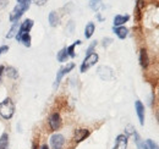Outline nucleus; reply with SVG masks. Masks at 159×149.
I'll return each instance as SVG.
<instances>
[{
  "instance_id": "obj_1",
  "label": "nucleus",
  "mask_w": 159,
  "mask_h": 149,
  "mask_svg": "<svg viewBox=\"0 0 159 149\" xmlns=\"http://www.w3.org/2000/svg\"><path fill=\"white\" fill-rule=\"evenodd\" d=\"M14 114H15L14 100L11 98H5L0 103V116L5 120H10V119H12Z\"/></svg>"
},
{
  "instance_id": "obj_2",
  "label": "nucleus",
  "mask_w": 159,
  "mask_h": 149,
  "mask_svg": "<svg viewBox=\"0 0 159 149\" xmlns=\"http://www.w3.org/2000/svg\"><path fill=\"white\" fill-rule=\"evenodd\" d=\"M98 59H99V56H98L97 53H92V54L86 55L84 60H83V61H82V64H81L80 71H81V72H86L87 70H89L92 66H94V65L97 64Z\"/></svg>"
},
{
  "instance_id": "obj_3",
  "label": "nucleus",
  "mask_w": 159,
  "mask_h": 149,
  "mask_svg": "<svg viewBox=\"0 0 159 149\" xmlns=\"http://www.w3.org/2000/svg\"><path fill=\"white\" fill-rule=\"evenodd\" d=\"M28 7H30V5H25V4H17L14 9H12V11L10 12V16H9V19L10 21L14 23V22H17L20 17L23 15V12L25 11H27L28 10Z\"/></svg>"
},
{
  "instance_id": "obj_4",
  "label": "nucleus",
  "mask_w": 159,
  "mask_h": 149,
  "mask_svg": "<svg viewBox=\"0 0 159 149\" xmlns=\"http://www.w3.org/2000/svg\"><path fill=\"white\" fill-rule=\"evenodd\" d=\"M74 69H75V64H74V62H69L67 65H65V66H62V67L60 69L59 71H58V74H57L55 83H54V88H55V89L59 87V84H60V82H61V79H62V77H64L65 74H67L69 72H71Z\"/></svg>"
},
{
  "instance_id": "obj_5",
  "label": "nucleus",
  "mask_w": 159,
  "mask_h": 149,
  "mask_svg": "<svg viewBox=\"0 0 159 149\" xmlns=\"http://www.w3.org/2000/svg\"><path fill=\"white\" fill-rule=\"evenodd\" d=\"M97 74L103 81H111L114 78V70L111 67H109V66H105V65L98 67Z\"/></svg>"
},
{
  "instance_id": "obj_6",
  "label": "nucleus",
  "mask_w": 159,
  "mask_h": 149,
  "mask_svg": "<svg viewBox=\"0 0 159 149\" xmlns=\"http://www.w3.org/2000/svg\"><path fill=\"white\" fill-rule=\"evenodd\" d=\"M33 27V21L31 19H26L22 23H20V28H19V32H17V36H16V39L19 40L23 34H27L30 33V31L32 29Z\"/></svg>"
},
{
  "instance_id": "obj_7",
  "label": "nucleus",
  "mask_w": 159,
  "mask_h": 149,
  "mask_svg": "<svg viewBox=\"0 0 159 149\" xmlns=\"http://www.w3.org/2000/svg\"><path fill=\"white\" fill-rule=\"evenodd\" d=\"M48 124H49V127L52 131H58L61 127V124H62V120H61V116H60L59 112H53L50 116H49V120H48Z\"/></svg>"
},
{
  "instance_id": "obj_8",
  "label": "nucleus",
  "mask_w": 159,
  "mask_h": 149,
  "mask_svg": "<svg viewBox=\"0 0 159 149\" xmlns=\"http://www.w3.org/2000/svg\"><path fill=\"white\" fill-rule=\"evenodd\" d=\"M65 144V137L60 133H54L50 137V147L52 149H62Z\"/></svg>"
},
{
  "instance_id": "obj_9",
  "label": "nucleus",
  "mask_w": 159,
  "mask_h": 149,
  "mask_svg": "<svg viewBox=\"0 0 159 149\" xmlns=\"http://www.w3.org/2000/svg\"><path fill=\"white\" fill-rule=\"evenodd\" d=\"M89 130L87 129H76L74 132V141L76 143H81L82 141H84L88 136H89Z\"/></svg>"
},
{
  "instance_id": "obj_10",
  "label": "nucleus",
  "mask_w": 159,
  "mask_h": 149,
  "mask_svg": "<svg viewBox=\"0 0 159 149\" xmlns=\"http://www.w3.org/2000/svg\"><path fill=\"white\" fill-rule=\"evenodd\" d=\"M135 109H136V114H137V117L139 120V124L143 126L144 125V105L142 104L141 100H136L135 103Z\"/></svg>"
},
{
  "instance_id": "obj_11",
  "label": "nucleus",
  "mask_w": 159,
  "mask_h": 149,
  "mask_svg": "<svg viewBox=\"0 0 159 149\" xmlns=\"http://www.w3.org/2000/svg\"><path fill=\"white\" fill-rule=\"evenodd\" d=\"M127 148V136L126 134H119L115 139L114 149H126Z\"/></svg>"
},
{
  "instance_id": "obj_12",
  "label": "nucleus",
  "mask_w": 159,
  "mask_h": 149,
  "mask_svg": "<svg viewBox=\"0 0 159 149\" xmlns=\"http://www.w3.org/2000/svg\"><path fill=\"white\" fill-rule=\"evenodd\" d=\"M149 64V57L147 54L146 49H141L139 50V65L142 66V69H147Z\"/></svg>"
},
{
  "instance_id": "obj_13",
  "label": "nucleus",
  "mask_w": 159,
  "mask_h": 149,
  "mask_svg": "<svg viewBox=\"0 0 159 149\" xmlns=\"http://www.w3.org/2000/svg\"><path fill=\"white\" fill-rule=\"evenodd\" d=\"M113 31H114V33L116 34V37L119 38V39H125V38L127 37V34H129V29L126 27H124V26L114 27Z\"/></svg>"
},
{
  "instance_id": "obj_14",
  "label": "nucleus",
  "mask_w": 159,
  "mask_h": 149,
  "mask_svg": "<svg viewBox=\"0 0 159 149\" xmlns=\"http://www.w3.org/2000/svg\"><path fill=\"white\" fill-rule=\"evenodd\" d=\"M130 20V16L129 15H116L114 17V27H120V26H124L127 21Z\"/></svg>"
},
{
  "instance_id": "obj_15",
  "label": "nucleus",
  "mask_w": 159,
  "mask_h": 149,
  "mask_svg": "<svg viewBox=\"0 0 159 149\" xmlns=\"http://www.w3.org/2000/svg\"><path fill=\"white\" fill-rule=\"evenodd\" d=\"M48 21H49V25H50L52 27H57L60 22V17H59V15H58V12L52 11V12L49 14V16H48Z\"/></svg>"
},
{
  "instance_id": "obj_16",
  "label": "nucleus",
  "mask_w": 159,
  "mask_h": 149,
  "mask_svg": "<svg viewBox=\"0 0 159 149\" xmlns=\"http://www.w3.org/2000/svg\"><path fill=\"white\" fill-rule=\"evenodd\" d=\"M4 74H6V76H7L9 78H11V79H16V78H19V71H17V69H15V67H12V66H7V67H5Z\"/></svg>"
},
{
  "instance_id": "obj_17",
  "label": "nucleus",
  "mask_w": 159,
  "mask_h": 149,
  "mask_svg": "<svg viewBox=\"0 0 159 149\" xmlns=\"http://www.w3.org/2000/svg\"><path fill=\"white\" fill-rule=\"evenodd\" d=\"M94 31H96V25L93 22H88L86 25V28H84V37L87 38V39H89L93 36Z\"/></svg>"
},
{
  "instance_id": "obj_18",
  "label": "nucleus",
  "mask_w": 159,
  "mask_h": 149,
  "mask_svg": "<svg viewBox=\"0 0 159 149\" xmlns=\"http://www.w3.org/2000/svg\"><path fill=\"white\" fill-rule=\"evenodd\" d=\"M19 28H20V23H19V22H14L12 26H11V28L9 29L7 34H6V38L10 39V38L16 37V36H17V32H19Z\"/></svg>"
},
{
  "instance_id": "obj_19",
  "label": "nucleus",
  "mask_w": 159,
  "mask_h": 149,
  "mask_svg": "<svg viewBox=\"0 0 159 149\" xmlns=\"http://www.w3.org/2000/svg\"><path fill=\"white\" fill-rule=\"evenodd\" d=\"M0 149H9V134L6 132L0 136Z\"/></svg>"
},
{
  "instance_id": "obj_20",
  "label": "nucleus",
  "mask_w": 159,
  "mask_h": 149,
  "mask_svg": "<svg viewBox=\"0 0 159 149\" xmlns=\"http://www.w3.org/2000/svg\"><path fill=\"white\" fill-rule=\"evenodd\" d=\"M57 57H58V61H59V62H65V61L67 60V57H69L67 49H66V48H62L59 53H58Z\"/></svg>"
},
{
  "instance_id": "obj_21",
  "label": "nucleus",
  "mask_w": 159,
  "mask_h": 149,
  "mask_svg": "<svg viewBox=\"0 0 159 149\" xmlns=\"http://www.w3.org/2000/svg\"><path fill=\"white\" fill-rule=\"evenodd\" d=\"M31 40H32V38H31V34H30V33L23 34V36L19 39V42L22 43V44H23L25 47H27V48H30V47H31Z\"/></svg>"
},
{
  "instance_id": "obj_22",
  "label": "nucleus",
  "mask_w": 159,
  "mask_h": 149,
  "mask_svg": "<svg viewBox=\"0 0 159 149\" xmlns=\"http://www.w3.org/2000/svg\"><path fill=\"white\" fill-rule=\"evenodd\" d=\"M81 44V40H76L74 44H71L70 47H67L66 49H67V54L70 57H75L76 56V53H75V48H76V45H80Z\"/></svg>"
},
{
  "instance_id": "obj_23",
  "label": "nucleus",
  "mask_w": 159,
  "mask_h": 149,
  "mask_svg": "<svg viewBox=\"0 0 159 149\" xmlns=\"http://www.w3.org/2000/svg\"><path fill=\"white\" fill-rule=\"evenodd\" d=\"M100 6H102L100 0H92V1H91V7H92L94 11H98L100 9Z\"/></svg>"
},
{
  "instance_id": "obj_24",
  "label": "nucleus",
  "mask_w": 159,
  "mask_h": 149,
  "mask_svg": "<svg viewBox=\"0 0 159 149\" xmlns=\"http://www.w3.org/2000/svg\"><path fill=\"white\" fill-rule=\"evenodd\" d=\"M146 144H147L148 149H159V146L156 142H153L152 139H147L146 141Z\"/></svg>"
},
{
  "instance_id": "obj_25",
  "label": "nucleus",
  "mask_w": 159,
  "mask_h": 149,
  "mask_svg": "<svg viewBox=\"0 0 159 149\" xmlns=\"http://www.w3.org/2000/svg\"><path fill=\"white\" fill-rule=\"evenodd\" d=\"M125 130H126V136H127V137H129V136H132V134H134V133L136 132L135 127H134L132 125H127Z\"/></svg>"
},
{
  "instance_id": "obj_26",
  "label": "nucleus",
  "mask_w": 159,
  "mask_h": 149,
  "mask_svg": "<svg viewBox=\"0 0 159 149\" xmlns=\"http://www.w3.org/2000/svg\"><path fill=\"white\" fill-rule=\"evenodd\" d=\"M111 43H113V39H111V38H109V37L103 38V43H102V44H103V47H104V48H108Z\"/></svg>"
},
{
  "instance_id": "obj_27",
  "label": "nucleus",
  "mask_w": 159,
  "mask_h": 149,
  "mask_svg": "<svg viewBox=\"0 0 159 149\" xmlns=\"http://www.w3.org/2000/svg\"><path fill=\"white\" fill-rule=\"evenodd\" d=\"M96 45H97V40H94V42H93V43H92V44H91V45L88 47V49H87V52H86V53H87V55H88V54H92V53H93V50H94Z\"/></svg>"
},
{
  "instance_id": "obj_28",
  "label": "nucleus",
  "mask_w": 159,
  "mask_h": 149,
  "mask_svg": "<svg viewBox=\"0 0 159 149\" xmlns=\"http://www.w3.org/2000/svg\"><path fill=\"white\" fill-rule=\"evenodd\" d=\"M37 6H43V5H45L47 4V1L48 0H32Z\"/></svg>"
},
{
  "instance_id": "obj_29",
  "label": "nucleus",
  "mask_w": 159,
  "mask_h": 149,
  "mask_svg": "<svg viewBox=\"0 0 159 149\" xmlns=\"http://www.w3.org/2000/svg\"><path fill=\"white\" fill-rule=\"evenodd\" d=\"M7 4H9V0H0V10L5 9L7 6Z\"/></svg>"
},
{
  "instance_id": "obj_30",
  "label": "nucleus",
  "mask_w": 159,
  "mask_h": 149,
  "mask_svg": "<svg viewBox=\"0 0 159 149\" xmlns=\"http://www.w3.org/2000/svg\"><path fill=\"white\" fill-rule=\"evenodd\" d=\"M7 50H9V47H7V45H1V47H0V55L4 54V53H6Z\"/></svg>"
},
{
  "instance_id": "obj_31",
  "label": "nucleus",
  "mask_w": 159,
  "mask_h": 149,
  "mask_svg": "<svg viewBox=\"0 0 159 149\" xmlns=\"http://www.w3.org/2000/svg\"><path fill=\"white\" fill-rule=\"evenodd\" d=\"M32 0H17V4H25V5H30Z\"/></svg>"
},
{
  "instance_id": "obj_32",
  "label": "nucleus",
  "mask_w": 159,
  "mask_h": 149,
  "mask_svg": "<svg viewBox=\"0 0 159 149\" xmlns=\"http://www.w3.org/2000/svg\"><path fill=\"white\" fill-rule=\"evenodd\" d=\"M4 71H5V67H4L2 65H0V81H1V77H2V74H4Z\"/></svg>"
},
{
  "instance_id": "obj_33",
  "label": "nucleus",
  "mask_w": 159,
  "mask_h": 149,
  "mask_svg": "<svg viewBox=\"0 0 159 149\" xmlns=\"http://www.w3.org/2000/svg\"><path fill=\"white\" fill-rule=\"evenodd\" d=\"M40 149H49V147H48L47 144H43V146L40 147Z\"/></svg>"
}]
</instances>
